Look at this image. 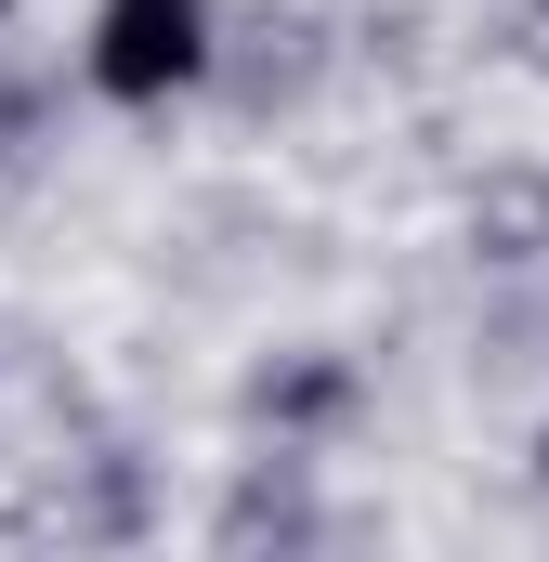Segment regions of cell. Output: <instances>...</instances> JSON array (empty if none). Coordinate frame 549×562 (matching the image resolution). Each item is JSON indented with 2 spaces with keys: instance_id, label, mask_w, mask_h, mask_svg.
<instances>
[{
  "instance_id": "obj_1",
  "label": "cell",
  "mask_w": 549,
  "mask_h": 562,
  "mask_svg": "<svg viewBox=\"0 0 549 562\" xmlns=\"http://www.w3.org/2000/svg\"><path fill=\"white\" fill-rule=\"evenodd\" d=\"M197 66H210V0H105L92 79H105L119 105H170Z\"/></svg>"
}]
</instances>
